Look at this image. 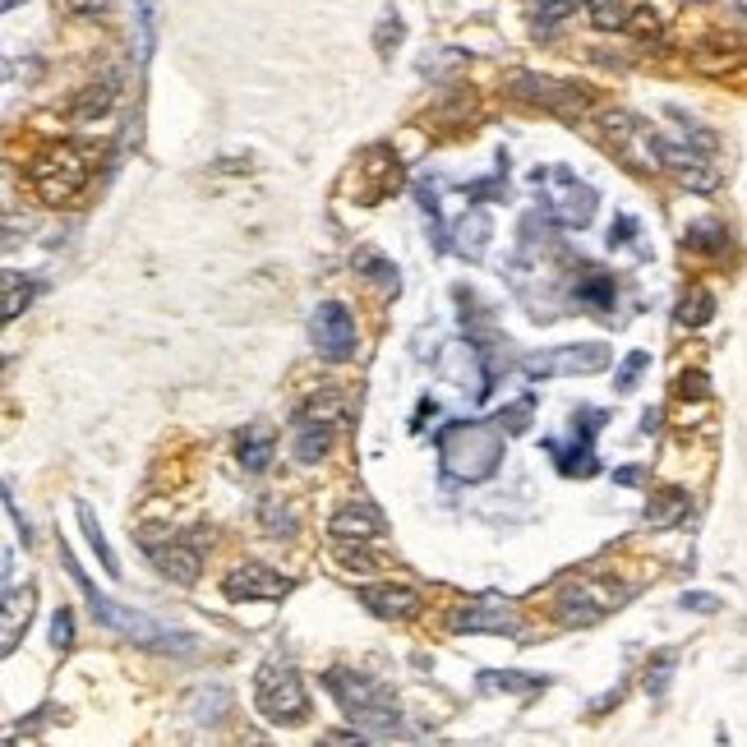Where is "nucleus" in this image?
I'll return each mask as SVG.
<instances>
[{
	"label": "nucleus",
	"mask_w": 747,
	"mask_h": 747,
	"mask_svg": "<svg viewBox=\"0 0 747 747\" xmlns=\"http://www.w3.org/2000/svg\"><path fill=\"white\" fill-rule=\"evenodd\" d=\"M480 692H508V697H535V692H545L549 679L545 674H517V669H484L476 679Z\"/></svg>",
	"instance_id": "nucleus-16"
},
{
	"label": "nucleus",
	"mask_w": 747,
	"mask_h": 747,
	"mask_svg": "<svg viewBox=\"0 0 747 747\" xmlns=\"http://www.w3.org/2000/svg\"><path fill=\"white\" fill-rule=\"evenodd\" d=\"M489 236H494V222H489L480 209H471L467 217H457V249L467 254V259H480Z\"/></svg>",
	"instance_id": "nucleus-19"
},
{
	"label": "nucleus",
	"mask_w": 747,
	"mask_h": 747,
	"mask_svg": "<svg viewBox=\"0 0 747 747\" xmlns=\"http://www.w3.org/2000/svg\"><path fill=\"white\" fill-rule=\"evenodd\" d=\"M715 319V296L711 291H687L683 300H679V309H674V323L679 328H706Z\"/></svg>",
	"instance_id": "nucleus-22"
},
{
	"label": "nucleus",
	"mask_w": 747,
	"mask_h": 747,
	"mask_svg": "<svg viewBox=\"0 0 747 747\" xmlns=\"http://www.w3.org/2000/svg\"><path fill=\"white\" fill-rule=\"evenodd\" d=\"M609 365V346L600 342H581V346H558V351H540L526 360V374L535 378H554V374H596Z\"/></svg>",
	"instance_id": "nucleus-10"
},
{
	"label": "nucleus",
	"mask_w": 747,
	"mask_h": 747,
	"mask_svg": "<svg viewBox=\"0 0 747 747\" xmlns=\"http://www.w3.org/2000/svg\"><path fill=\"white\" fill-rule=\"evenodd\" d=\"M264 526L273 531V535H287V540H296V517L287 508H277V503H268L264 508Z\"/></svg>",
	"instance_id": "nucleus-33"
},
{
	"label": "nucleus",
	"mask_w": 747,
	"mask_h": 747,
	"mask_svg": "<svg viewBox=\"0 0 747 747\" xmlns=\"http://www.w3.org/2000/svg\"><path fill=\"white\" fill-rule=\"evenodd\" d=\"M309 338H314L319 355L332 360V365L351 360L355 355V319H351V309L338 305V300H319V309L309 314Z\"/></svg>",
	"instance_id": "nucleus-8"
},
{
	"label": "nucleus",
	"mask_w": 747,
	"mask_h": 747,
	"mask_svg": "<svg viewBox=\"0 0 747 747\" xmlns=\"http://www.w3.org/2000/svg\"><path fill=\"white\" fill-rule=\"evenodd\" d=\"M609 420V410H577L573 425H577V439L573 444H558V439H545V452L558 461V476L568 480H586L600 471L596 461V429Z\"/></svg>",
	"instance_id": "nucleus-7"
},
{
	"label": "nucleus",
	"mask_w": 747,
	"mask_h": 747,
	"mask_svg": "<svg viewBox=\"0 0 747 747\" xmlns=\"http://www.w3.org/2000/svg\"><path fill=\"white\" fill-rule=\"evenodd\" d=\"M618 605V596H600L596 581H568V586H558V600H554V618L563 628H590V623H600V618Z\"/></svg>",
	"instance_id": "nucleus-9"
},
{
	"label": "nucleus",
	"mask_w": 747,
	"mask_h": 747,
	"mask_svg": "<svg viewBox=\"0 0 747 747\" xmlns=\"http://www.w3.org/2000/svg\"><path fill=\"white\" fill-rule=\"evenodd\" d=\"M687 245L697 249V254H725L729 236H725V226H719L715 217H702V222L687 226Z\"/></svg>",
	"instance_id": "nucleus-26"
},
{
	"label": "nucleus",
	"mask_w": 747,
	"mask_h": 747,
	"mask_svg": "<svg viewBox=\"0 0 747 747\" xmlns=\"http://www.w3.org/2000/svg\"><path fill=\"white\" fill-rule=\"evenodd\" d=\"M647 365H651V355H647V351H632V355L623 360V370H618L613 388H618V393H632V383H637L641 374H647Z\"/></svg>",
	"instance_id": "nucleus-31"
},
{
	"label": "nucleus",
	"mask_w": 747,
	"mask_h": 747,
	"mask_svg": "<svg viewBox=\"0 0 747 747\" xmlns=\"http://www.w3.org/2000/svg\"><path fill=\"white\" fill-rule=\"evenodd\" d=\"M573 10H577V0H540L535 6V38H549Z\"/></svg>",
	"instance_id": "nucleus-28"
},
{
	"label": "nucleus",
	"mask_w": 747,
	"mask_h": 747,
	"mask_svg": "<svg viewBox=\"0 0 747 747\" xmlns=\"http://www.w3.org/2000/svg\"><path fill=\"white\" fill-rule=\"evenodd\" d=\"M628 236H637V217H623V222H618V226L609 231V245H623Z\"/></svg>",
	"instance_id": "nucleus-36"
},
{
	"label": "nucleus",
	"mask_w": 747,
	"mask_h": 747,
	"mask_svg": "<svg viewBox=\"0 0 747 747\" xmlns=\"http://www.w3.org/2000/svg\"><path fill=\"white\" fill-rule=\"evenodd\" d=\"M355 273H360V277H370V281H378V287L388 291V296H397V287H402L397 268H393L388 259H378L374 249H360V254H355Z\"/></svg>",
	"instance_id": "nucleus-25"
},
{
	"label": "nucleus",
	"mask_w": 747,
	"mask_h": 747,
	"mask_svg": "<svg viewBox=\"0 0 747 747\" xmlns=\"http://www.w3.org/2000/svg\"><path fill=\"white\" fill-rule=\"evenodd\" d=\"M679 605H683V609H697V613H719V600H715V596H702V590H687Z\"/></svg>",
	"instance_id": "nucleus-35"
},
{
	"label": "nucleus",
	"mask_w": 747,
	"mask_h": 747,
	"mask_svg": "<svg viewBox=\"0 0 747 747\" xmlns=\"http://www.w3.org/2000/svg\"><path fill=\"white\" fill-rule=\"evenodd\" d=\"M291 590V577H277L273 568H259V563H245L222 581L226 600H281Z\"/></svg>",
	"instance_id": "nucleus-13"
},
{
	"label": "nucleus",
	"mask_w": 747,
	"mask_h": 747,
	"mask_svg": "<svg viewBox=\"0 0 747 747\" xmlns=\"http://www.w3.org/2000/svg\"><path fill=\"white\" fill-rule=\"evenodd\" d=\"M452 628L457 632H508V637H517L522 632V613L503 605L499 596H484L480 605H467V609H457L452 613Z\"/></svg>",
	"instance_id": "nucleus-12"
},
{
	"label": "nucleus",
	"mask_w": 747,
	"mask_h": 747,
	"mask_svg": "<svg viewBox=\"0 0 747 747\" xmlns=\"http://www.w3.org/2000/svg\"><path fill=\"white\" fill-rule=\"evenodd\" d=\"M573 300L586 305V309H613V305H618V281H613V273H605V268L581 273V277L573 281Z\"/></svg>",
	"instance_id": "nucleus-17"
},
{
	"label": "nucleus",
	"mask_w": 747,
	"mask_h": 747,
	"mask_svg": "<svg viewBox=\"0 0 747 747\" xmlns=\"http://www.w3.org/2000/svg\"><path fill=\"white\" fill-rule=\"evenodd\" d=\"M6 323H14L19 319V309H29V300H33V291H38V281L33 277H23L19 281V273H6Z\"/></svg>",
	"instance_id": "nucleus-29"
},
{
	"label": "nucleus",
	"mask_w": 747,
	"mask_h": 747,
	"mask_svg": "<svg viewBox=\"0 0 747 747\" xmlns=\"http://www.w3.org/2000/svg\"><path fill=\"white\" fill-rule=\"evenodd\" d=\"M535 397H522L508 416L494 420H457L439 429V467L457 484H484L489 476H499L503 452H508V434H522L531 420Z\"/></svg>",
	"instance_id": "nucleus-1"
},
{
	"label": "nucleus",
	"mask_w": 747,
	"mask_h": 747,
	"mask_svg": "<svg viewBox=\"0 0 747 747\" xmlns=\"http://www.w3.org/2000/svg\"><path fill=\"white\" fill-rule=\"evenodd\" d=\"M51 647L56 651L74 647V609H56V618H51Z\"/></svg>",
	"instance_id": "nucleus-32"
},
{
	"label": "nucleus",
	"mask_w": 747,
	"mask_h": 747,
	"mask_svg": "<svg viewBox=\"0 0 747 747\" xmlns=\"http://www.w3.org/2000/svg\"><path fill=\"white\" fill-rule=\"evenodd\" d=\"M531 180H535V194H540L545 217H554L563 226H586L590 217H596L600 194L590 190L581 175H573L568 167H535Z\"/></svg>",
	"instance_id": "nucleus-5"
},
{
	"label": "nucleus",
	"mask_w": 747,
	"mask_h": 747,
	"mask_svg": "<svg viewBox=\"0 0 747 747\" xmlns=\"http://www.w3.org/2000/svg\"><path fill=\"white\" fill-rule=\"evenodd\" d=\"M88 180H93V148L84 143H51L33 162V190L46 203H70L74 194L88 190Z\"/></svg>",
	"instance_id": "nucleus-4"
},
{
	"label": "nucleus",
	"mask_w": 747,
	"mask_h": 747,
	"mask_svg": "<svg viewBox=\"0 0 747 747\" xmlns=\"http://www.w3.org/2000/svg\"><path fill=\"white\" fill-rule=\"evenodd\" d=\"M328 531H332V540H370V535H383V531H388V522L378 517V508H374V503H351V508H338V512H332Z\"/></svg>",
	"instance_id": "nucleus-15"
},
{
	"label": "nucleus",
	"mask_w": 747,
	"mask_h": 747,
	"mask_svg": "<svg viewBox=\"0 0 747 747\" xmlns=\"http://www.w3.org/2000/svg\"><path fill=\"white\" fill-rule=\"evenodd\" d=\"M360 605L383 623H410V618H420L425 596L416 586H360Z\"/></svg>",
	"instance_id": "nucleus-11"
},
{
	"label": "nucleus",
	"mask_w": 747,
	"mask_h": 747,
	"mask_svg": "<svg viewBox=\"0 0 747 747\" xmlns=\"http://www.w3.org/2000/svg\"><path fill=\"white\" fill-rule=\"evenodd\" d=\"M254 706H259L264 719H273V725H305L309 719L305 683H300L296 669L281 664V660L259 664V679H254Z\"/></svg>",
	"instance_id": "nucleus-6"
},
{
	"label": "nucleus",
	"mask_w": 747,
	"mask_h": 747,
	"mask_svg": "<svg viewBox=\"0 0 747 747\" xmlns=\"http://www.w3.org/2000/svg\"><path fill=\"white\" fill-rule=\"evenodd\" d=\"M674 669H679L674 651H664V655H655V664L647 669V692H651V697H664V692H669V679H674Z\"/></svg>",
	"instance_id": "nucleus-30"
},
{
	"label": "nucleus",
	"mask_w": 747,
	"mask_h": 747,
	"mask_svg": "<svg viewBox=\"0 0 747 747\" xmlns=\"http://www.w3.org/2000/svg\"><path fill=\"white\" fill-rule=\"evenodd\" d=\"M65 10L79 14V19H102L111 10V0H65Z\"/></svg>",
	"instance_id": "nucleus-34"
},
{
	"label": "nucleus",
	"mask_w": 747,
	"mask_h": 747,
	"mask_svg": "<svg viewBox=\"0 0 747 747\" xmlns=\"http://www.w3.org/2000/svg\"><path fill=\"white\" fill-rule=\"evenodd\" d=\"M74 512H79V526H84V535H88V545L97 549L102 568H107V577H120V563H116V554L107 549V535H102V526H97V517H93V508H88V503H79Z\"/></svg>",
	"instance_id": "nucleus-27"
},
{
	"label": "nucleus",
	"mask_w": 747,
	"mask_h": 747,
	"mask_svg": "<svg viewBox=\"0 0 747 747\" xmlns=\"http://www.w3.org/2000/svg\"><path fill=\"white\" fill-rule=\"evenodd\" d=\"M268 461H273V439H268V434H264V429L241 434V467H245L249 476H264Z\"/></svg>",
	"instance_id": "nucleus-24"
},
{
	"label": "nucleus",
	"mask_w": 747,
	"mask_h": 747,
	"mask_svg": "<svg viewBox=\"0 0 747 747\" xmlns=\"http://www.w3.org/2000/svg\"><path fill=\"white\" fill-rule=\"evenodd\" d=\"M683 517H687V494L683 489H660V494L651 499V508H647L651 526H679Z\"/></svg>",
	"instance_id": "nucleus-21"
},
{
	"label": "nucleus",
	"mask_w": 747,
	"mask_h": 747,
	"mask_svg": "<svg viewBox=\"0 0 747 747\" xmlns=\"http://www.w3.org/2000/svg\"><path fill=\"white\" fill-rule=\"evenodd\" d=\"M148 563L175 586H194L203 573V549L194 545H148Z\"/></svg>",
	"instance_id": "nucleus-14"
},
{
	"label": "nucleus",
	"mask_w": 747,
	"mask_h": 747,
	"mask_svg": "<svg viewBox=\"0 0 747 747\" xmlns=\"http://www.w3.org/2000/svg\"><path fill=\"white\" fill-rule=\"evenodd\" d=\"M323 683L365 738H402V711L393 702V692L378 679L360 674V669H328Z\"/></svg>",
	"instance_id": "nucleus-2"
},
{
	"label": "nucleus",
	"mask_w": 747,
	"mask_h": 747,
	"mask_svg": "<svg viewBox=\"0 0 747 747\" xmlns=\"http://www.w3.org/2000/svg\"><path fill=\"white\" fill-rule=\"evenodd\" d=\"M120 93V74H107L102 79V88H88L79 102H74V120H93V116H107L111 111V102Z\"/></svg>",
	"instance_id": "nucleus-20"
},
{
	"label": "nucleus",
	"mask_w": 747,
	"mask_h": 747,
	"mask_svg": "<svg viewBox=\"0 0 747 747\" xmlns=\"http://www.w3.org/2000/svg\"><path fill=\"white\" fill-rule=\"evenodd\" d=\"M296 461L305 467H314L319 457H328L332 448V420H319V416H300V434H296Z\"/></svg>",
	"instance_id": "nucleus-18"
},
{
	"label": "nucleus",
	"mask_w": 747,
	"mask_h": 747,
	"mask_svg": "<svg viewBox=\"0 0 747 747\" xmlns=\"http://www.w3.org/2000/svg\"><path fill=\"white\" fill-rule=\"evenodd\" d=\"M581 10L590 14V23H596L600 33H618V29H628V0H581Z\"/></svg>",
	"instance_id": "nucleus-23"
},
{
	"label": "nucleus",
	"mask_w": 747,
	"mask_h": 747,
	"mask_svg": "<svg viewBox=\"0 0 747 747\" xmlns=\"http://www.w3.org/2000/svg\"><path fill=\"white\" fill-rule=\"evenodd\" d=\"M738 6H743V10H747V0H738Z\"/></svg>",
	"instance_id": "nucleus-38"
},
{
	"label": "nucleus",
	"mask_w": 747,
	"mask_h": 747,
	"mask_svg": "<svg viewBox=\"0 0 747 747\" xmlns=\"http://www.w3.org/2000/svg\"><path fill=\"white\" fill-rule=\"evenodd\" d=\"M61 563H65V573L74 577V586H79V596L88 600V609H93L97 623H107L111 632L139 641V647H152V651H175V655H190V651H194V637H180V632H171V628H162V623H152L148 613L125 609V605H116V600L102 596V590L88 581V573L79 568V558H74L65 545H61Z\"/></svg>",
	"instance_id": "nucleus-3"
},
{
	"label": "nucleus",
	"mask_w": 747,
	"mask_h": 747,
	"mask_svg": "<svg viewBox=\"0 0 747 747\" xmlns=\"http://www.w3.org/2000/svg\"><path fill=\"white\" fill-rule=\"evenodd\" d=\"M637 480H641L637 467H623V471H618V484H637Z\"/></svg>",
	"instance_id": "nucleus-37"
}]
</instances>
